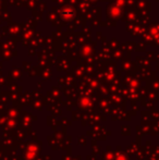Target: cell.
<instances>
[{
	"instance_id": "cell-1",
	"label": "cell",
	"mask_w": 159,
	"mask_h": 160,
	"mask_svg": "<svg viewBox=\"0 0 159 160\" xmlns=\"http://www.w3.org/2000/svg\"><path fill=\"white\" fill-rule=\"evenodd\" d=\"M75 12L74 10H73L72 8H67V9H63V11H62V17L66 18L67 20H71L73 19V17H74Z\"/></svg>"
}]
</instances>
